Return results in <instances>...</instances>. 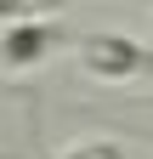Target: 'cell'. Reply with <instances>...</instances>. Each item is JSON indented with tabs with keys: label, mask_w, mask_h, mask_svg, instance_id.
I'll return each instance as SVG.
<instances>
[{
	"label": "cell",
	"mask_w": 153,
	"mask_h": 159,
	"mask_svg": "<svg viewBox=\"0 0 153 159\" xmlns=\"http://www.w3.org/2000/svg\"><path fill=\"white\" fill-rule=\"evenodd\" d=\"M74 51H80V68L91 80H136V74L153 68V51L147 46H136L130 34H108V29L74 34Z\"/></svg>",
	"instance_id": "cell-1"
},
{
	"label": "cell",
	"mask_w": 153,
	"mask_h": 159,
	"mask_svg": "<svg viewBox=\"0 0 153 159\" xmlns=\"http://www.w3.org/2000/svg\"><path fill=\"white\" fill-rule=\"evenodd\" d=\"M57 46H74V29L51 23V17H28V23H11L0 29V68L23 74V68H40Z\"/></svg>",
	"instance_id": "cell-2"
},
{
	"label": "cell",
	"mask_w": 153,
	"mask_h": 159,
	"mask_svg": "<svg viewBox=\"0 0 153 159\" xmlns=\"http://www.w3.org/2000/svg\"><path fill=\"white\" fill-rule=\"evenodd\" d=\"M68 0H0V29L11 23H28V17H57Z\"/></svg>",
	"instance_id": "cell-3"
},
{
	"label": "cell",
	"mask_w": 153,
	"mask_h": 159,
	"mask_svg": "<svg viewBox=\"0 0 153 159\" xmlns=\"http://www.w3.org/2000/svg\"><path fill=\"white\" fill-rule=\"evenodd\" d=\"M57 159H125L113 142H80V148H63Z\"/></svg>",
	"instance_id": "cell-4"
}]
</instances>
